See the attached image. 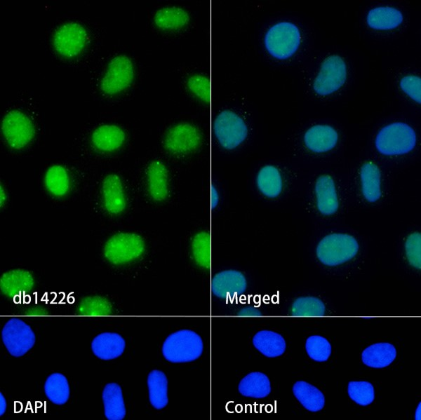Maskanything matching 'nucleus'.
<instances>
[{
  "label": "nucleus",
  "mask_w": 421,
  "mask_h": 420,
  "mask_svg": "<svg viewBox=\"0 0 421 420\" xmlns=\"http://www.w3.org/2000/svg\"><path fill=\"white\" fill-rule=\"evenodd\" d=\"M416 141V133L410 126L403 122H394L380 130L375 144L382 154L398 156L412 151Z\"/></svg>",
  "instance_id": "nucleus-1"
},
{
  "label": "nucleus",
  "mask_w": 421,
  "mask_h": 420,
  "mask_svg": "<svg viewBox=\"0 0 421 420\" xmlns=\"http://www.w3.org/2000/svg\"><path fill=\"white\" fill-rule=\"evenodd\" d=\"M145 250V242L140 235L132 232H118L105 242L103 255L109 263L122 265L138 259Z\"/></svg>",
  "instance_id": "nucleus-2"
},
{
  "label": "nucleus",
  "mask_w": 421,
  "mask_h": 420,
  "mask_svg": "<svg viewBox=\"0 0 421 420\" xmlns=\"http://www.w3.org/2000/svg\"><path fill=\"white\" fill-rule=\"evenodd\" d=\"M203 349V341L198 334L182 330L172 333L165 339L162 353L171 363H187L199 358Z\"/></svg>",
  "instance_id": "nucleus-3"
},
{
  "label": "nucleus",
  "mask_w": 421,
  "mask_h": 420,
  "mask_svg": "<svg viewBox=\"0 0 421 420\" xmlns=\"http://www.w3.org/2000/svg\"><path fill=\"white\" fill-rule=\"evenodd\" d=\"M301 43L298 27L288 21L274 24L267 31L265 45L267 51L274 57L286 59L291 57Z\"/></svg>",
  "instance_id": "nucleus-4"
},
{
  "label": "nucleus",
  "mask_w": 421,
  "mask_h": 420,
  "mask_svg": "<svg viewBox=\"0 0 421 420\" xmlns=\"http://www.w3.org/2000/svg\"><path fill=\"white\" fill-rule=\"evenodd\" d=\"M359 244L354 237L345 233H331L323 238L316 248V256L329 266L343 264L355 257Z\"/></svg>",
  "instance_id": "nucleus-5"
},
{
  "label": "nucleus",
  "mask_w": 421,
  "mask_h": 420,
  "mask_svg": "<svg viewBox=\"0 0 421 420\" xmlns=\"http://www.w3.org/2000/svg\"><path fill=\"white\" fill-rule=\"evenodd\" d=\"M1 132L8 146L18 150L25 147L33 140L35 128L25 112L13 109L1 118Z\"/></svg>",
  "instance_id": "nucleus-6"
},
{
  "label": "nucleus",
  "mask_w": 421,
  "mask_h": 420,
  "mask_svg": "<svg viewBox=\"0 0 421 420\" xmlns=\"http://www.w3.org/2000/svg\"><path fill=\"white\" fill-rule=\"evenodd\" d=\"M88 38L86 27L76 21H67L58 25L52 35L55 51L64 57L77 56L84 49Z\"/></svg>",
  "instance_id": "nucleus-7"
},
{
  "label": "nucleus",
  "mask_w": 421,
  "mask_h": 420,
  "mask_svg": "<svg viewBox=\"0 0 421 420\" xmlns=\"http://www.w3.org/2000/svg\"><path fill=\"white\" fill-rule=\"evenodd\" d=\"M134 78V65L131 59L123 54L112 57L107 65L100 81L101 91L114 95L126 89Z\"/></svg>",
  "instance_id": "nucleus-8"
},
{
  "label": "nucleus",
  "mask_w": 421,
  "mask_h": 420,
  "mask_svg": "<svg viewBox=\"0 0 421 420\" xmlns=\"http://www.w3.org/2000/svg\"><path fill=\"white\" fill-rule=\"evenodd\" d=\"M347 65L342 57L330 55L321 62L313 83V89L320 95H328L339 90L347 79Z\"/></svg>",
  "instance_id": "nucleus-9"
},
{
  "label": "nucleus",
  "mask_w": 421,
  "mask_h": 420,
  "mask_svg": "<svg viewBox=\"0 0 421 420\" xmlns=\"http://www.w3.org/2000/svg\"><path fill=\"white\" fill-rule=\"evenodd\" d=\"M213 131L220 145L227 149L239 146L248 134L243 119L230 110H224L216 116L213 122Z\"/></svg>",
  "instance_id": "nucleus-10"
},
{
  "label": "nucleus",
  "mask_w": 421,
  "mask_h": 420,
  "mask_svg": "<svg viewBox=\"0 0 421 420\" xmlns=\"http://www.w3.org/2000/svg\"><path fill=\"white\" fill-rule=\"evenodd\" d=\"M1 336L6 348L14 357L22 356L34 346L36 341L31 327L18 318H11L5 324Z\"/></svg>",
  "instance_id": "nucleus-11"
},
{
  "label": "nucleus",
  "mask_w": 421,
  "mask_h": 420,
  "mask_svg": "<svg viewBox=\"0 0 421 420\" xmlns=\"http://www.w3.org/2000/svg\"><path fill=\"white\" fill-rule=\"evenodd\" d=\"M199 128L189 123H179L171 127L163 139L164 147L174 154H185L196 149L201 143Z\"/></svg>",
  "instance_id": "nucleus-12"
},
{
  "label": "nucleus",
  "mask_w": 421,
  "mask_h": 420,
  "mask_svg": "<svg viewBox=\"0 0 421 420\" xmlns=\"http://www.w3.org/2000/svg\"><path fill=\"white\" fill-rule=\"evenodd\" d=\"M245 276L237 270H225L216 273L212 279L213 294L222 299H231L243 294L246 289Z\"/></svg>",
  "instance_id": "nucleus-13"
},
{
  "label": "nucleus",
  "mask_w": 421,
  "mask_h": 420,
  "mask_svg": "<svg viewBox=\"0 0 421 420\" xmlns=\"http://www.w3.org/2000/svg\"><path fill=\"white\" fill-rule=\"evenodd\" d=\"M103 205L110 215L122 213L127 205L123 184L116 174H109L103 179L101 187Z\"/></svg>",
  "instance_id": "nucleus-14"
},
{
  "label": "nucleus",
  "mask_w": 421,
  "mask_h": 420,
  "mask_svg": "<svg viewBox=\"0 0 421 420\" xmlns=\"http://www.w3.org/2000/svg\"><path fill=\"white\" fill-rule=\"evenodd\" d=\"M126 140L123 129L116 124L105 123L96 127L91 133V142L98 151L110 153L118 150Z\"/></svg>",
  "instance_id": "nucleus-15"
},
{
  "label": "nucleus",
  "mask_w": 421,
  "mask_h": 420,
  "mask_svg": "<svg viewBox=\"0 0 421 420\" xmlns=\"http://www.w3.org/2000/svg\"><path fill=\"white\" fill-rule=\"evenodd\" d=\"M147 185L152 200L161 202L167 198L169 194L168 170L160 161H152L146 171Z\"/></svg>",
  "instance_id": "nucleus-16"
},
{
  "label": "nucleus",
  "mask_w": 421,
  "mask_h": 420,
  "mask_svg": "<svg viewBox=\"0 0 421 420\" xmlns=\"http://www.w3.org/2000/svg\"><path fill=\"white\" fill-rule=\"evenodd\" d=\"M34 285L32 273L27 270L16 269L4 273L0 278L1 292L8 297H15L31 291Z\"/></svg>",
  "instance_id": "nucleus-17"
},
{
  "label": "nucleus",
  "mask_w": 421,
  "mask_h": 420,
  "mask_svg": "<svg viewBox=\"0 0 421 420\" xmlns=\"http://www.w3.org/2000/svg\"><path fill=\"white\" fill-rule=\"evenodd\" d=\"M338 134L334 128L328 125H315L305 134V146L312 151L323 153L333 149L337 144Z\"/></svg>",
  "instance_id": "nucleus-18"
},
{
  "label": "nucleus",
  "mask_w": 421,
  "mask_h": 420,
  "mask_svg": "<svg viewBox=\"0 0 421 420\" xmlns=\"http://www.w3.org/2000/svg\"><path fill=\"white\" fill-rule=\"evenodd\" d=\"M316 206L324 215L334 214L338 209L339 202L334 180L330 175L320 176L315 184Z\"/></svg>",
  "instance_id": "nucleus-19"
},
{
  "label": "nucleus",
  "mask_w": 421,
  "mask_h": 420,
  "mask_svg": "<svg viewBox=\"0 0 421 420\" xmlns=\"http://www.w3.org/2000/svg\"><path fill=\"white\" fill-rule=\"evenodd\" d=\"M125 347V340L117 333H101L91 343V349L95 355L105 360L118 358L123 353Z\"/></svg>",
  "instance_id": "nucleus-20"
},
{
  "label": "nucleus",
  "mask_w": 421,
  "mask_h": 420,
  "mask_svg": "<svg viewBox=\"0 0 421 420\" xmlns=\"http://www.w3.org/2000/svg\"><path fill=\"white\" fill-rule=\"evenodd\" d=\"M403 16L400 10L392 6H378L371 8L366 17L368 25L375 29L388 30L398 27Z\"/></svg>",
  "instance_id": "nucleus-21"
},
{
  "label": "nucleus",
  "mask_w": 421,
  "mask_h": 420,
  "mask_svg": "<svg viewBox=\"0 0 421 420\" xmlns=\"http://www.w3.org/2000/svg\"><path fill=\"white\" fill-rule=\"evenodd\" d=\"M44 183L47 191L54 197L62 198L70 189V177L68 170L62 165L50 166L45 172Z\"/></svg>",
  "instance_id": "nucleus-22"
},
{
  "label": "nucleus",
  "mask_w": 421,
  "mask_h": 420,
  "mask_svg": "<svg viewBox=\"0 0 421 420\" xmlns=\"http://www.w3.org/2000/svg\"><path fill=\"white\" fill-rule=\"evenodd\" d=\"M104 412L109 420H121L126 411L121 386L116 383L107 384L102 391Z\"/></svg>",
  "instance_id": "nucleus-23"
},
{
  "label": "nucleus",
  "mask_w": 421,
  "mask_h": 420,
  "mask_svg": "<svg viewBox=\"0 0 421 420\" xmlns=\"http://www.w3.org/2000/svg\"><path fill=\"white\" fill-rule=\"evenodd\" d=\"M361 191L369 202H375L381 196V173L378 166L371 162L363 164L360 172Z\"/></svg>",
  "instance_id": "nucleus-24"
},
{
  "label": "nucleus",
  "mask_w": 421,
  "mask_h": 420,
  "mask_svg": "<svg viewBox=\"0 0 421 420\" xmlns=\"http://www.w3.org/2000/svg\"><path fill=\"white\" fill-rule=\"evenodd\" d=\"M396 356L395 347L389 343H377L362 353L363 363L370 367L382 368L390 365Z\"/></svg>",
  "instance_id": "nucleus-25"
},
{
  "label": "nucleus",
  "mask_w": 421,
  "mask_h": 420,
  "mask_svg": "<svg viewBox=\"0 0 421 420\" xmlns=\"http://www.w3.org/2000/svg\"><path fill=\"white\" fill-rule=\"evenodd\" d=\"M253 346L265 356L275 358L282 355L286 350V341L277 332L262 330L253 338Z\"/></svg>",
  "instance_id": "nucleus-26"
},
{
  "label": "nucleus",
  "mask_w": 421,
  "mask_h": 420,
  "mask_svg": "<svg viewBox=\"0 0 421 420\" xmlns=\"http://www.w3.org/2000/svg\"><path fill=\"white\" fill-rule=\"evenodd\" d=\"M238 389L243 396L263 398L271 392L270 381L265 374L254 372L249 373L241 380Z\"/></svg>",
  "instance_id": "nucleus-27"
},
{
  "label": "nucleus",
  "mask_w": 421,
  "mask_h": 420,
  "mask_svg": "<svg viewBox=\"0 0 421 420\" xmlns=\"http://www.w3.org/2000/svg\"><path fill=\"white\" fill-rule=\"evenodd\" d=\"M256 183L259 191L268 198H276L283 189L281 175L277 168L272 165L263 166L258 172Z\"/></svg>",
  "instance_id": "nucleus-28"
},
{
  "label": "nucleus",
  "mask_w": 421,
  "mask_h": 420,
  "mask_svg": "<svg viewBox=\"0 0 421 420\" xmlns=\"http://www.w3.org/2000/svg\"><path fill=\"white\" fill-rule=\"evenodd\" d=\"M149 399L152 407L157 409L165 407L168 402V380L160 370H152L147 377Z\"/></svg>",
  "instance_id": "nucleus-29"
},
{
  "label": "nucleus",
  "mask_w": 421,
  "mask_h": 420,
  "mask_svg": "<svg viewBox=\"0 0 421 420\" xmlns=\"http://www.w3.org/2000/svg\"><path fill=\"white\" fill-rule=\"evenodd\" d=\"M295 398L309 411L317 412L323 409L325 404L323 394L312 384L298 381L293 387Z\"/></svg>",
  "instance_id": "nucleus-30"
},
{
  "label": "nucleus",
  "mask_w": 421,
  "mask_h": 420,
  "mask_svg": "<svg viewBox=\"0 0 421 420\" xmlns=\"http://www.w3.org/2000/svg\"><path fill=\"white\" fill-rule=\"evenodd\" d=\"M186 10L178 6H166L156 11L154 16L155 24L162 29H177L189 22Z\"/></svg>",
  "instance_id": "nucleus-31"
},
{
  "label": "nucleus",
  "mask_w": 421,
  "mask_h": 420,
  "mask_svg": "<svg viewBox=\"0 0 421 420\" xmlns=\"http://www.w3.org/2000/svg\"><path fill=\"white\" fill-rule=\"evenodd\" d=\"M46 397L55 405H63L69 398V386L67 378L60 373L48 377L44 384Z\"/></svg>",
  "instance_id": "nucleus-32"
},
{
  "label": "nucleus",
  "mask_w": 421,
  "mask_h": 420,
  "mask_svg": "<svg viewBox=\"0 0 421 420\" xmlns=\"http://www.w3.org/2000/svg\"><path fill=\"white\" fill-rule=\"evenodd\" d=\"M192 255L196 264L203 269H209L211 264V238L208 232L196 233L191 243Z\"/></svg>",
  "instance_id": "nucleus-33"
},
{
  "label": "nucleus",
  "mask_w": 421,
  "mask_h": 420,
  "mask_svg": "<svg viewBox=\"0 0 421 420\" xmlns=\"http://www.w3.org/2000/svg\"><path fill=\"white\" fill-rule=\"evenodd\" d=\"M324 313V304L314 297L298 298L291 307V314L295 316H322Z\"/></svg>",
  "instance_id": "nucleus-34"
},
{
  "label": "nucleus",
  "mask_w": 421,
  "mask_h": 420,
  "mask_svg": "<svg viewBox=\"0 0 421 420\" xmlns=\"http://www.w3.org/2000/svg\"><path fill=\"white\" fill-rule=\"evenodd\" d=\"M77 313L82 316H107L112 313V305L102 297H87L80 302Z\"/></svg>",
  "instance_id": "nucleus-35"
},
{
  "label": "nucleus",
  "mask_w": 421,
  "mask_h": 420,
  "mask_svg": "<svg viewBox=\"0 0 421 420\" xmlns=\"http://www.w3.org/2000/svg\"><path fill=\"white\" fill-rule=\"evenodd\" d=\"M305 348L309 356L317 362H324L328 359L331 353V346L324 337L319 335L307 338Z\"/></svg>",
  "instance_id": "nucleus-36"
},
{
  "label": "nucleus",
  "mask_w": 421,
  "mask_h": 420,
  "mask_svg": "<svg viewBox=\"0 0 421 420\" xmlns=\"http://www.w3.org/2000/svg\"><path fill=\"white\" fill-rule=\"evenodd\" d=\"M348 394L352 400L362 406L370 405L375 398L374 388L368 381L349 382Z\"/></svg>",
  "instance_id": "nucleus-37"
},
{
  "label": "nucleus",
  "mask_w": 421,
  "mask_h": 420,
  "mask_svg": "<svg viewBox=\"0 0 421 420\" xmlns=\"http://www.w3.org/2000/svg\"><path fill=\"white\" fill-rule=\"evenodd\" d=\"M187 86L198 97L206 102L210 100V82L205 75L196 74L189 77Z\"/></svg>",
  "instance_id": "nucleus-38"
},
{
  "label": "nucleus",
  "mask_w": 421,
  "mask_h": 420,
  "mask_svg": "<svg viewBox=\"0 0 421 420\" xmlns=\"http://www.w3.org/2000/svg\"><path fill=\"white\" fill-rule=\"evenodd\" d=\"M406 254L411 266L420 269L421 266V234L419 232L410 233L406 241Z\"/></svg>",
  "instance_id": "nucleus-39"
},
{
  "label": "nucleus",
  "mask_w": 421,
  "mask_h": 420,
  "mask_svg": "<svg viewBox=\"0 0 421 420\" xmlns=\"http://www.w3.org/2000/svg\"><path fill=\"white\" fill-rule=\"evenodd\" d=\"M401 90L411 99L421 102V79L416 75H406L402 77L399 82Z\"/></svg>",
  "instance_id": "nucleus-40"
},
{
  "label": "nucleus",
  "mask_w": 421,
  "mask_h": 420,
  "mask_svg": "<svg viewBox=\"0 0 421 420\" xmlns=\"http://www.w3.org/2000/svg\"><path fill=\"white\" fill-rule=\"evenodd\" d=\"M239 316H261L262 313L255 308L253 307H246L241 309L239 313Z\"/></svg>",
  "instance_id": "nucleus-41"
},
{
  "label": "nucleus",
  "mask_w": 421,
  "mask_h": 420,
  "mask_svg": "<svg viewBox=\"0 0 421 420\" xmlns=\"http://www.w3.org/2000/svg\"><path fill=\"white\" fill-rule=\"evenodd\" d=\"M220 196L217 188L214 186H211L210 189V204L212 208H215L219 203Z\"/></svg>",
  "instance_id": "nucleus-42"
},
{
  "label": "nucleus",
  "mask_w": 421,
  "mask_h": 420,
  "mask_svg": "<svg viewBox=\"0 0 421 420\" xmlns=\"http://www.w3.org/2000/svg\"><path fill=\"white\" fill-rule=\"evenodd\" d=\"M8 195L5 188L1 184L0 187V205L3 207L7 201Z\"/></svg>",
  "instance_id": "nucleus-43"
},
{
  "label": "nucleus",
  "mask_w": 421,
  "mask_h": 420,
  "mask_svg": "<svg viewBox=\"0 0 421 420\" xmlns=\"http://www.w3.org/2000/svg\"><path fill=\"white\" fill-rule=\"evenodd\" d=\"M0 415L1 416L4 414L6 409V402L1 393H0Z\"/></svg>",
  "instance_id": "nucleus-44"
}]
</instances>
